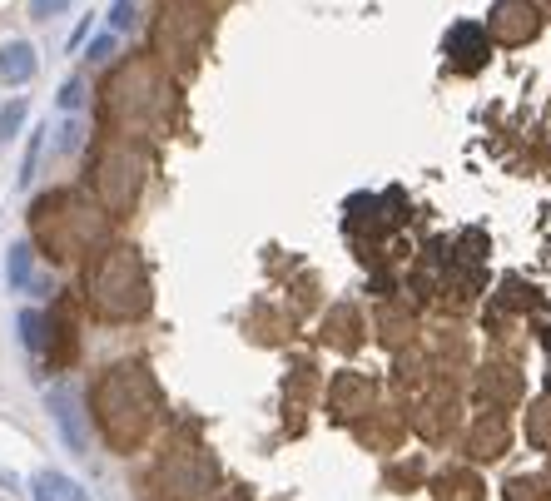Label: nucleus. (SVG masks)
<instances>
[{
  "mask_svg": "<svg viewBox=\"0 0 551 501\" xmlns=\"http://www.w3.org/2000/svg\"><path fill=\"white\" fill-rule=\"evenodd\" d=\"M50 412H55V427H60V437H65V447L75 452V457H85V422H80V402H75V392L70 387H55L50 392Z\"/></svg>",
  "mask_w": 551,
  "mask_h": 501,
  "instance_id": "obj_1",
  "label": "nucleus"
},
{
  "mask_svg": "<svg viewBox=\"0 0 551 501\" xmlns=\"http://www.w3.org/2000/svg\"><path fill=\"white\" fill-rule=\"evenodd\" d=\"M447 55H452L462 70H477V65L487 60V30H482V25H457V30L447 35Z\"/></svg>",
  "mask_w": 551,
  "mask_h": 501,
  "instance_id": "obj_2",
  "label": "nucleus"
},
{
  "mask_svg": "<svg viewBox=\"0 0 551 501\" xmlns=\"http://www.w3.org/2000/svg\"><path fill=\"white\" fill-rule=\"evenodd\" d=\"M30 497L35 501H90L80 482H70L65 472H35L30 477Z\"/></svg>",
  "mask_w": 551,
  "mask_h": 501,
  "instance_id": "obj_3",
  "label": "nucleus"
},
{
  "mask_svg": "<svg viewBox=\"0 0 551 501\" xmlns=\"http://www.w3.org/2000/svg\"><path fill=\"white\" fill-rule=\"evenodd\" d=\"M30 75H35V50H30L25 40L0 45V80H5V85H25Z\"/></svg>",
  "mask_w": 551,
  "mask_h": 501,
  "instance_id": "obj_4",
  "label": "nucleus"
},
{
  "mask_svg": "<svg viewBox=\"0 0 551 501\" xmlns=\"http://www.w3.org/2000/svg\"><path fill=\"white\" fill-rule=\"evenodd\" d=\"M5 273H10V288H25V283H30V249H25V244H15V249H10Z\"/></svg>",
  "mask_w": 551,
  "mask_h": 501,
  "instance_id": "obj_5",
  "label": "nucleus"
},
{
  "mask_svg": "<svg viewBox=\"0 0 551 501\" xmlns=\"http://www.w3.org/2000/svg\"><path fill=\"white\" fill-rule=\"evenodd\" d=\"M45 129H35V139H30V149H25V164H20V189H30V179H35V164H40V149H45V139H40Z\"/></svg>",
  "mask_w": 551,
  "mask_h": 501,
  "instance_id": "obj_6",
  "label": "nucleus"
},
{
  "mask_svg": "<svg viewBox=\"0 0 551 501\" xmlns=\"http://www.w3.org/2000/svg\"><path fill=\"white\" fill-rule=\"evenodd\" d=\"M20 125H25V105L15 100V105H5V110H0V139H10Z\"/></svg>",
  "mask_w": 551,
  "mask_h": 501,
  "instance_id": "obj_7",
  "label": "nucleus"
},
{
  "mask_svg": "<svg viewBox=\"0 0 551 501\" xmlns=\"http://www.w3.org/2000/svg\"><path fill=\"white\" fill-rule=\"evenodd\" d=\"M135 25V5L130 0H115L110 5V30H130Z\"/></svg>",
  "mask_w": 551,
  "mask_h": 501,
  "instance_id": "obj_8",
  "label": "nucleus"
},
{
  "mask_svg": "<svg viewBox=\"0 0 551 501\" xmlns=\"http://www.w3.org/2000/svg\"><path fill=\"white\" fill-rule=\"evenodd\" d=\"M20 338L25 348H40V313H20Z\"/></svg>",
  "mask_w": 551,
  "mask_h": 501,
  "instance_id": "obj_9",
  "label": "nucleus"
},
{
  "mask_svg": "<svg viewBox=\"0 0 551 501\" xmlns=\"http://www.w3.org/2000/svg\"><path fill=\"white\" fill-rule=\"evenodd\" d=\"M80 95H85V90H80L75 80H70V85H60V110H65V115H70V110H80Z\"/></svg>",
  "mask_w": 551,
  "mask_h": 501,
  "instance_id": "obj_10",
  "label": "nucleus"
},
{
  "mask_svg": "<svg viewBox=\"0 0 551 501\" xmlns=\"http://www.w3.org/2000/svg\"><path fill=\"white\" fill-rule=\"evenodd\" d=\"M70 0H30V15H40V20H50V15H60Z\"/></svg>",
  "mask_w": 551,
  "mask_h": 501,
  "instance_id": "obj_11",
  "label": "nucleus"
},
{
  "mask_svg": "<svg viewBox=\"0 0 551 501\" xmlns=\"http://www.w3.org/2000/svg\"><path fill=\"white\" fill-rule=\"evenodd\" d=\"M115 55V35H100L95 45H90V60H110Z\"/></svg>",
  "mask_w": 551,
  "mask_h": 501,
  "instance_id": "obj_12",
  "label": "nucleus"
},
{
  "mask_svg": "<svg viewBox=\"0 0 551 501\" xmlns=\"http://www.w3.org/2000/svg\"><path fill=\"white\" fill-rule=\"evenodd\" d=\"M0 487H10V492H15V487H20V482H15V477H10V472H5V467H0Z\"/></svg>",
  "mask_w": 551,
  "mask_h": 501,
  "instance_id": "obj_13",
  "label": "nucleus"
}]
</instances>
